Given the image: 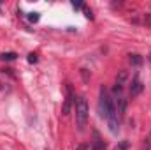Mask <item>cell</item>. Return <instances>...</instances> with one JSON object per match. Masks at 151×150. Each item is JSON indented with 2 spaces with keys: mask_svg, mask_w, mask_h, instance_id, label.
I'll list each match as a JSON object with an SVG mask.
<instances>
[{
  "mask_svg": "<svg viewBox=\"0 0 151 150\" xmlns=\"http://www.w3.org/2000/svg\"><path fill=\"white\" fill-rule=\"evenodd\" d=\"M125 110H127V99L119 97V99H118V108H116L118 117H123V115H125Z\"/></svg>",
  "mask_w": 151,
  "mask_h": 150,
  "instance_id": "8992f818",
  "label": "cell"
},
{
  "mask_svg": "<svg viewBox=\"0 0 151 150\" xmlns=\"http://www.w3.org/2000/svg\"><path fill=\"white\" fill-rule=\"evenodd\" d=\"M130 62H132L134 66H139V64L142 62V58H141V55H130Z\"/></svg>",
  "mask_w": 151,
  "mask_h": 150,
  "instance_id": "9c48e42d",
  "label": "cell"
},
{
  "mask_svg": "<svg viewBox=\"0 0 151 150\" xmlns=\"http://www.w3.org/2000/svg\"><path fill=\"white\" fill-rule=\"evenodd\" d=\"M72 5H74L76 9H81V7H83V4H81V2H72Z\"/></svg>",
  "mask_w": 151,
  "mask_h": 150,
  "instance_id": "7c38bea8",
  "label": "cell"
},
{
  "mask_svg": "<svg viewBox=\"0 0 151 150\" xmlns=\"http://www.w3.org/2000/svg\"><path fill=\"white\" fill-rule=\"evenodd\" d=\"M28 20H30V21H39V12H32V14L28 16Z\"/></svg>",
  "mask_w": 151,
  "mask_h": 150,
  "instance_id": "30bf717a",
  "label": "cell"
},
{
  "mask_svg": "<svg viewBox=\"0 0 151 150\" xmlns=\"http://www.w3.org/2000/svg\"><path fill=\"white\" fill-rule=\"evenodd\" d=\"M28 62H30V64L37 62V55H35V53H30V55H28Z\"/></svg>",
  "mask_w": 151,
  "mask_h": 150,
  "instance_id": "8fae6325",
  "label": "cell"
},
{
  "mask_svg": "<svg viewBox=\"0 0 151 150\" xmlns=\"http://www.w3.org/2000/svg\"><path fill=\"white\" fill-rule=\"evenodd\" d=\"M18 55L16 53H12V51H9V53H2L0 55V60H14Z\"/></svg>",
  "mask_w": 151,
  "mask_h": 150,
  "instance_id": "52a82bcc",
  "label": "cell"
},
{
  "mask_svg": "<svg viewBox=\"0 0 151 150\" xmlns=\"http://www.w3.org/2000/svg\"><path fill=\"white\" fill-rule=\"evenodd\" d=\"M84 149H86V145H81V147H79L77 150H84Z\"/></svg>",
  "mask_w": 151,
  "mask_h": 150,
  "instance_id": "4fadbf2b",
  "label": "cell"
},
{
  "mask_svg": "<svg viewBox=\"0 0 151 150\" xmlns=\"http://www.w3.org/2000/svg\"><path fill=\"white\" fill-rule=\"evenodd\" d=\"M142 88H144V85L141 83V79H139V78H134V79H132V83H130V87H128L130 97H137V95L142 92Z\"/></svg>",
  "mask_w": 151,
  "mask_h": 150,
  "instance_id": "3957f363",
  "label": "cell"
},
{
  "mask_svg": "<svg viewBox=\"0 0 151 150\" xmlns=\"http://www.w3.org/2000/svg\"><path fill=\"white\" fill-rule=\"evenodd\" d=\"M114 108V103L107 92L106 87H100V94H99V111H100V117L102 118H107V115L113 111Z\"/></svg>",
  "mask_w": 151,
  "mask_h": 150,
  "instance_id": "7a4b0ae2",
  "label": "cell"
},
{
  "mask_svg": "<svg viewBox=\"0 0 151 150\" xmlns=\"http://www.w3.org/2000/svg\"><path fill=\"white\" fill-rule=\"evenodd\" d=\"M114 150H128V141L127 140H123V141H119L116 147H114Z\"/></svg>",
  "mask_w": 151,
  "mask_h": 150,
  "instance_id": "ba28073f",
  "label": "cell"
},
{
  "mask_svg": "<svg viewBox=\"0 0 151 150\" xmlns=\"http://www.w3.org/2000/svg\"><path fill=\"white\" fill-rule=\"evenodd\" d=\"M72 90H70V87H67V99H65V104H63V115H67L69 110H70V104H72Z\"/></svg>",
  "mask_w": 151,
  "mask_h": 150,
  "instance_id": "277c9868",
  "label": "cell"
},
{
  "mask_svg": "<svg viewBox=\"0 0 151 150\" xmlns=\"http://www.w3.org/2000/svg\"><path fill=\"white\" fill-rule=\"evenodd\" d=\"M74 111H76V124L79 131H84L86 122H88V103L84 97H77L74 101Z\"/></svg>",
  "mask_w": 151,
  "mask_h": 150,
  "instance_id": "6da1fadb",
  "label": "cell"
},
{
  "mask_svg": "<svg viewBox=\"0 0 151 150\" xmlns=\"http://www.w3.org/2000/svg\"><path fill=\"white\" fill-rule=\"evenodd\" d=\"M90 150H106V141L100 140L97 133H95V141H93V145H91V149Z\"/></svg>",
  "mask_w": 151,
  "mask_h": 150,
  "instance_id": "5b68a950",
  "label": "cell"
}]
</instances>
